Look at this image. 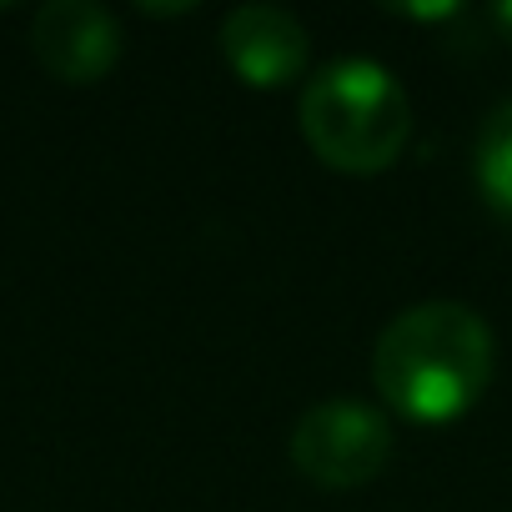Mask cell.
<instances>
[{
    "label": "cell",
    "mask_w": 512,
    "mask_h": 512,
    "mask_svg": "<svg viewBox=\"0 0 512 512\" xmlns=\"http://www.w3.org/2000/svg\"><path fill=\"white\" fill-rule=\"evenodd\" d=\"M497 367L487 322L462 302H417L392 317L372 347V382L407 422H457L477 407Z\"/></svg>",
    "instance_id": "obj_1"
},
{
    "label": "cell",
    "mask_w": 512,
    "mask_h": 512,
    "mask_svg": "<svg viewBox=\"0 0 512 512\" xmlns=\"http://www.w3.org/2000/svg\"><path fill=\"white\" fill-rule=\"evenodd\" d=\"M297 116L307 146L347 176L387 171L412 136V106L402 81L367 56H342L322 66L302 86Z\"/></svg>",
    "instance_id": "obj_2"
},
{
    "label": "cell",
    "mask_w": 512,
    "mask_h": 512,
    "mask_svg": "<svg viewBox=\"0 0 512 512\" xmlns=\"http://www.w3.org/2000/svg\"><path fill=\"white\" fill-rule=\"evenodd\" d=\"M292 462L307 482L347 492L367 487L392 462V422L357 397H327L292 427Z\"/></svg>",
    "instance_id": "obj_3"
},
{
    "label": "cell",
    "mask_w": 512,
    "mask_h": 512,
    "mask_svg": "<svg viewBox=\"0 0 512 512\" xmlns=\"http://www.w3.org/2000/svg\"><path fill=\"white\" fill-rule=\"evenodd\" d=\"M31 46L56 81L91 86L121 61V21L96 0H46L31 21Z\"/></svg>",
    "instance_id": "obj_4"
},
{
    "label": "cell",
    "mask_w": 512,
    "mask_h": 512,
    "mask_svg": "<svg viewBox=\"0 0 512 512\" xmlns=\"http://www.w3.org/2000/svg\"><path fill=\"white\" fill-rule=\"evenodd\" d=\"M221 56L246 86L277 91L307 71L312 36L282 6H236L221 21Z\"/></svg>",
    "instance_id": "obj_5"
},
{
    "label": "cell",
    "mask_w": 512,
    "mask_h": 512,
    "mask_svg": "<svg viewBox=\"0 0 512 512\" xmlns=\"http://www.w3.org/2000/svg\"><path fill=\"white\" fill-rule=\"evenodd\" d=\"M472 171H477V186H482L487 206L512 216V101H502L482 121L477 151H472Z\"/></svg>",
    "instance_id": "obj_6"
},
{
    "label": "cell",
    "mask_w": 512,
    "mask_h": 512,
    "mask_svg": "<svg viewBox=\"0 0 512 512\" xmlns=\"http://www.w3.org/2000/svg\"><path fill=\"white\" fill-rule=\"evenodd\" d=\"M497 31H502L507 46H512V0H502V6H497Z\"/></svg>",
    "instance_id": "obj_7"
}]
</instances>
